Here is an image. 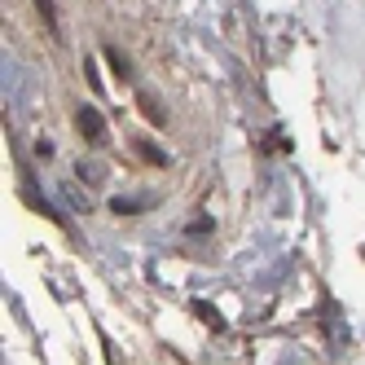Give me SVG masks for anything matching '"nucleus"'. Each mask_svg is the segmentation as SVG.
<instances>
[{
    "mask_svg": "<svg viewBox=\"0 0 365 365\" xmlns=\"http://www.w3.org/2000/svg\"><path fill=\"white\" fill-rule=\"evenodd\" d=\"M80 123H84V133H88V137H93V141H97V137H101V119H97V115H93V110H84V115H80Z\"/></svg>",
    "mask_w": 365,
    "mask_h": 365,
    "instance_id": "1",
    "label": "nucleus"
}]
</instances>
